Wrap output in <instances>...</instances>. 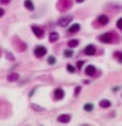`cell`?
Returning a JSON list of instances; mask_svg holds the SVG:
<instances>
[{"label":"cell","mask_w":122,"mask_h":126,"mask_svg":"<svg viewBox=\"0 0 122 126\" xmlns=\"http://www.w3.org/2000/svg\"><path fill=\"white\" fill-rule=\"evenodd\" d=\"M31 30H32V32L35 33V36L37 38H39V39L43 38V36H45V30H43L41 27L33 25V26H31Z\"/></svg>","instance_id":"cell-2"},{"label":"cell","mask_w":122,"mask_h":126,"mask_svg":"<svg viewBox=\"0 0 122 126\" xmlns=\"http://www.w3.org/2000/svg\"><path fill=\"white\" fill-rule=\"evenodd\" d=\"M71 21H72V17L68 16V17H62V18H60V19L57 21V24L60 27H67V26H69V24H70Z\"/></svg>","instance_id":"cell-4"},{"label":"cell","mask_w":122,"mask_h":126,"mask_svg":"<svg viewBox=\"0 0 122 126\" xmlns=\"http://www.w3.org/2000/svg\"><path fill=\"white\" fill-rule=\"evenodd\" d=\"M71 119V115L70 114H61L58 116V118H57V121L59 122V123H69Z\"/></svg>","instance_id":"cell-7"},{"label":"cell","mask_w":122,"mask_h":126,"mask_svg":"<svg viewBox=\"0 0 122 126\" xmlns=\"http://www.w3.org/2000/svg\"><path fill=\"white\" fill-rule=\"evenodd\" d=\"M96 71H97V69L93 65H88L85 69V73L88 75V76H93V75L96 74Z\"/></svg>","instance_id":"cell-9"},{"label":"cell","mask_w":122,"mask_h":126,"mask_svg":"<svg viewBox=\"0 0 122 126\" xmlns=\"http://www.w3.org/2000/svg\"><path fill=\"white\" fill-rule=\"evenodd\" d=\"M85 54L87 56H93L94 54H96V47H94L93 45H88L87 47L85 48Z\"/></svg>","instance_id":"cell-8"},{"label":"cell","mask_w":122,"mask_h":126,"mask_svg":"<svg viewBox=\"0 0 122 126\" xmlns=\"http://www.w3.org/2000/svg\"><path fill=\"white\" fill-rule=\"evenodd\" d=\"M6 57H7L9 60H14V56L12 55L11 52H7V54H6Z\"/></svg>","instance_id":"cell-23"},{"label":"cell","mask_w":122,"mask_h":126,"mask_svg":"<svg viewBox=\"0 0 122 126\" xmlns=\"http://www.w3.org/2000/svg\"><path fill=\"white\" fill-rule=\"evenodd\" d=\"M59 39V33L56 32V31H52L51 33L49 35V41L50 43H54Z\"/></svg>","instance_id":"cell-14"},{"label":"cell","mask_w":122,"mask_h":126,"mask_svg":"<svg viewBox=\"0 0 122 126\" xmlns=\"http://www.w3.org/2000/svg\"><path fill=\"white\" fill-rule=\"evenodd\" d=\"M98 40L99 41H102L104 44H110L112 41V33L111 32H106V33H102L98 37Z\"/></svg>","instance_id":"cell-3"},{"label":"cell","mask_w":122,"mask_h":126,"mask_svg":"<svg viewBox=\"0 0 122 126\" xmlns=\"http://www.w3.org/2000/svg\"><path fill=\"white\" fill-rule=\"evenodd\" d=\"M47 52H48L47 48L43 47V46H37L35 48V50H33V54H35V56L37 58H42L43 56H46Z\"/></svg>","instance_id":"cell-1"},{"label":"cell","mask_w":122,"mask_h":126,"mask_svg":"<svg viewBox=\"0 0 122 126\" xmlns=\"http://www.w3.org/2000/svg\"><path fill=\"white\" fill-rule=\"evenodd\" d=\"M85 0H75V2H78V3H81V2H83Z\"/></svg>","instance_id":"cell-28"},{"label":"cell","mask_w":122,"mask_h":126,"mask_svg":"<svg viewBox=\"0 0 122 126\" xmlns=\"http://www.w3.org/2000/svg\"><path fill=\"white\" fill-rule=\"evenodd\" d=\"M97 21L101 25V26H106L109 24V17L107 15H100V16L97 18Z\"/></svg>","instance_id":"cell-6"},{"label":"cell","mask_w":122,"mask_h":126,"mask_svg":"<svg viewBox=\"0 0 122 126\" xmlns=\"http://www.w3.org/2000/svg\"><path fill=\"white\" fill-rule=\"evenodd\" d=\"M99 106H100L101 108H109V107L111 106V102L108 99H102L99 102Z\"/></svg>","instance_id":"cell-13"},{"label":"cell","mask_w":122,"mask_h":126,"mask_svg":"<svg viewBox=\"0 0 122 126\" xmlns=\"http://www.w3.org/2000/svg\"><path fill=\"white\" fill-rule=\"evenodd\" d=\"M47 62H48L49 65H54L57 63V60H56V57H54V56H49Z\"/></svg>","instance_id":"cell-18"},{"label":"cell","mask_w":122,"mask_h":126,"mask_svg":"<svg viewBox=\"0 0 122 126\" xmlns=\"http://www.w3.org/2000/svg\"><path fill=\"white\" fill-rule=\"evenodd\" d=\"M117 27L119 29H122V18H120V19L117 21Z\"/></svg>","instance_id":"cell-25"},{"label":"cell","mask_w":122,"mask_h":126,"mask_svg":"<svg viewBox=\"0 0 122 126\" xmlns=\"http://www.w3.org/2000/svg\"><path fill=\"white\" fill-rule=\"evenodd\" d=\"M11 0H0V5H8Z\"/></svg>","instance_id":"cell-26"},{"label":"cell","mask_w":122,"mask_h":126,"mask_svg":"<svg viewBox=\"0 0 122 126\" xmlns=\"http://www.w3.org/2000/svg\"><path fill=\"white\" fill-rule=\"evenodd\" d=\"M83 64H85V62L83 60H79V62L77 63V66H78V69H81L83 66Z\"/></svg>","instance_id":"cell-24"},{"label":"cell","mask_w":122,"mask_h":126,"mask_svg":"<svg viewBox=\"0 0 122 126\" xmlns=\"http://www.w3.org/2000/svg\"><path fill=\"white\" fill-rule=\"evenodd\" d=\"M93 108H94V105L91 104V103H88V104L83 105V110H85V112H92Z\"/></svg>","instance_id":"cell-16"},{"label":"cell","mask_w":122,"mask_h":126,"mask_svg":"<svg viewBox=\"0 0 122 126\" xmlns=\"http://www.w3.org/2000/svg\"><path fill=\"white\" fill-rule=\"evenodd\" d=\"M121 96H122V95H121Z\"/></svg>","instance_id":"cell-29"},{"label":"cell","mask_w":122,"mask_h":126,"mask_svg":"<svg viewBox=\"0 0 122 126\" xmlns=\"http://www.w3.org/2000/svg\"><path fill=\"white\" fill-rule=\"evenodd\" d=\"M63 56H64L66 58H71V57L73 56V51H72V50H68V49H66V50L63 51Z\"/></svg>","instance_id":"cell-17"},{"label":"cell","mask_w":122,"mask_h":126,"mask_svg":"<svg viewBox=\"0 0 122 126\" xmlns=\"http://www.w3.org/2000/svg\"><path fill=\"white\" fill-rule=\"evenodd\" d=\"M53 97L56 100H61V99H63L64 98V91L62 89V88L58 87L54 89L53 92Z\"/></svg>","instance_id":"cell-5"},{"label":"cell","mask_w":122,"mask_h":126,"mask_svg":"<svg viewBox=\"0 0 122 126\" xmlns=\"http://www.w3.org/2000/svg\"><path fill=\"white\" fill-rule=\"evenodd\" d=\"M81 89H82V87H81V86H77V87L74 88V93H73V96H74V97L79 96V94H80V92H81Z\"/></svg>","instance_id":"cell-21"},{"label":"cell","mask_w":122,"mask_h":126,"mask_svg":"<svg viewBox=\"0 0 122 126\" xmlns=\"http://www.w3.org/2000/svg\"><path fill=\"white\" fill-rule=\"evenodd\" d=\"M24 6L29 10V11H33V10H35V5H33V2L31 0H24Z\"/></svg>","instance_id":"cell-12"},{"label":"cell","mask_w":122,"mask_h":126,"mask_svg":"<svg viewBox=\"0 0 122 126\" xmlns=\"http://www.w3.org/2000/svg\"><path fill=\"white\" fill-rule=\"evenodd\" d=\"M67 70H68L70 74H73V73H75V67H73L72 65L68 64L67 65Z\"/></svg>","instance_id":"cell-19"},{"label":"cell","mask_w":122,"mask_h":126,"mask_svg":"<svg viewBox=\"0 0 122 126\" xmlns=\"http://www.w3.org/2000/svg\"><path fill=\"white\" fill-rule=\"evenodd\" d=\"M7 80L10 81V83H16V81L19 80V74H17V73H11V74L8 75Z\"/></svg>","instance_id":"cell-10"},{"label":"cell","mask_w":122,"mask_h":126,"mask_svg":"<svg viewBox=\"0 0 122 126\" xmlns=\"http://www.w3.org/2000/svg\"><path fill=\"white\" fill-rule=\"evenodd\" d=\"M80 30V25L79 24H73L68 28V32L70 33H75Z\"/></svg>","instance_id":"cell-11"},{"label":"cell","mask_w":122,"mask_h":126,"mask_svg":"<svg viewBox=\"0 0 122 126\" xmlns=\"http://www.w3.org/2000/svg\"><path fill=\"white\" fill-rule=\"evenodd\" d=\"M5 15V9H2V8H0V18Z\"/></svg>","instance_id":"cell-27"},{"label":"cell","mask_w":122,"mask_h":126,"mask_svg":"<svg viewBox=\"0 0 122 126\" xmlns=\"http://www.w3.org/2000/svg\"><path fill=\"white\" fill-rule=\"evenodd\" d=\"M114 57L117 58V60L120 63V64H122V52H115Z\"/></svg>","instance_id":"cell-22"},{"label":"cell","mask_w":122,"mask_h":126,"mask_svg":"<svg viewBox=\"0 0 122 126\" xmlns=\"http://www.w3.org/2000/svg\"><path fill=\"white\" fill-rule=\"evenodd\" d=\"M67 45H68L70 48H75V47H78V45H79V40H77V39H70Z\"/></svg>","instance_id":"cell-15"},{"label":"cell","mask_w":122,"mask_h":126,"mask_svg":"<svg viewBox=\"0 0 122 126\" xmlns=\"http://www.w3.org/2000/svg\"><path fill=\"white\" fill-rule=\"evenodd\" d=\"M31 108H32V110H41V112H43V110H45V108H43V107L38 106V105H36V104H31Z\"/></svg>","instance_id":"cell-20"}]
</instances>
